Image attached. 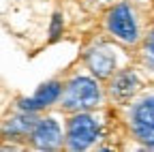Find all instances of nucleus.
<instances>
[{
	"label": "nucleus",
	"instance_id": "10",
	"mask_svg": "<svg viewBox=\"0 0 154 152\" xmlns=\"http://www.w3.org/2000/svg\"><path fill=\"white\" fill-rule=\"evenodd\" d=\"M133 129L141 144H146L148 148H154V126H133Z\"/></svg>",
	"mask_w": 154,
	"mask_h": 152
},
{
	"label": "nucleus",
	"instance_id": "7",
	"mask_svg": "<svg viewBox=\"0 0 154 152\" xmlns=\"http://www.w3.org/2000/svg\"><path fill=\"white\" fill-rule=\"evenodd\" d=\"M139 88V82L135 77V73L131 71H120L113 75V79L109 84V92L113 94L118 101H128Z\"/></svg>",
	"mask_w": 154,
	"mask_h": 152
},
{
	"label": "nucleus",
	"instance_id": "9",
	"mask_svg": "<svg viewBox=\"0 0 154 152\" xmlns=\"http://www.w3.org/2000/svg\"><path fill=\"white\" fill-rule=\"evenodd\" d=\"M133 126H154V99H146L135 105Z\"/></svg>",
	"mask_w": 154,
	"mask_h": 152
},
{
	"label": "nucleus",
	"instance_id": "5",
	"mask_svg": "<svg viewBox=\"0 0 154 152\" xmlns=\"http://www.w3.org/2000/svg\"><path fill=\"white\" fill-rule=\"evenodd\" d=\"M60 94H62V84L60 82H47L34 92L32 99H19V107L24 111H36L41 107H47V105L56 103L60 99Z\"/></svg>",
	"mask_w": 154,
	"mask_h": 152
},
{
	"label": "nucleus",
	"instance_id": "12",
	"mask_svg": "<svg viewBox=\"0 0 154 152\" xmlns=\"http://www.w3.org/2000/svg\"><path fill=\"white\" fill-rule=\"evenodd\" d=\"M60 28H62V17H60V13H54L51 28H49V32H51V39H58V36H60Z\"/></svg>",
	"mask_w": 154,
	"mask_h": 152
},
{
	"label": "nucleus",
	"instance_id": "3",
	"mask_svg": "<svg viewBox=\"0 0 154 152\" xmlns=\"http://www.w3.org/2000/svg\"><path fill=\"white\" fill-rule=\"evenodd\" d=\"M107 28L109 32L120 39L122 43H135L137 41V24H135V17H133V11L128 5H118L113 7L107 15Z\"/></svg>",
	"mask_w": 154,
	"mask_h": 152
},
{
	"label": "nucleus",
	"instance_id": "8",
	"mask_svg": "<svg viewBox=\"0 0 154 152\" xmlns=\"http://www.w3.org/2000/svg\"><path fill=\"white\" fill-rule=\"evenodd\" d=\"M32 111H28V113H24V116H13V118H9L7 122H5V126H2V131H5V135H26V133H32V129L36 126V118H32L30 116Z\"/></svg>",
	"mask_w": 154,
	"mask_h": 152
},
{
	"label": "nucleus",
	"instance_id": "2",
	"mask_svg": "<svg viewBox=\"0 0 154 152\" xmlns=\"http://www.w3.org/2000/svg\"><path fill=\"white\" fill-rule=\"evenodd\" d=\"M99 137V124L88 113H75L66 126V146L71 150H86Z\"/></svg>",
	"mask_w": 154,
	"mask_h": 152
},
{
	"label": "nucleus",
	"instance_id": "11",
	"mask_svg": "<svg viewBox=\"0 0 154 152\" xmlns=\"http://www.w3.org/2000/svg\"><path fill=\"white\" fill-rule=\"evenodd\" d=\"M143 60L154 69V30L148 34V39H146V43H143Z\"/></svg>",
	"mask_w": 154,
	"mask_h": 152
},
{
	"label": "nucleus",
	"instance_id": "4",
	"mask_svg": "<svg viewBox=\"0 0 154 152\" xmlns=\"http://www.w3.org/2000/svg\"><path fill=\"white\" fill-rule=\"evenodd\" d=\"M30 141L38 150H56L62 144V131L54 118H43L38 120L36 126L30 133Z\"/></svg>",
	"mask_w": 154,
	"mask_h": 152
},
{
	"label": "nucleus",
	"instance_id": "1",
	"mask_svg": "<svg viewBox=\"0 0 154 152\" xmlns=\"http://www.w3.org/2000/svg\"><path fill=\"white\" fill-rule=\"evenodd\" d=\"M101 101V90L96 86L94 79L90 77H73L64 92H62V109L66 111H84V109H92Z\"/></svg>",
	"mask_w": 154,
	"mask_h": 152
},
{
	"label": "nucleus",
	"instance_id": "6",
	"mask_svg": "<svg viewBox=\"0 0 154 152\" xmlns=\"http://www.w3.org/2000/svg\"><path fill=\"white\" fill-rule=\"evenodd\" d=\"M86 64H88V69L99 79H105V77H109V75L113 73V69H116V58H113V54L107 47L99 45V47H92L86 54Z\"/></svg>",
	"mask_w": 154,
	"mask_h": 152
}]
</instances>
